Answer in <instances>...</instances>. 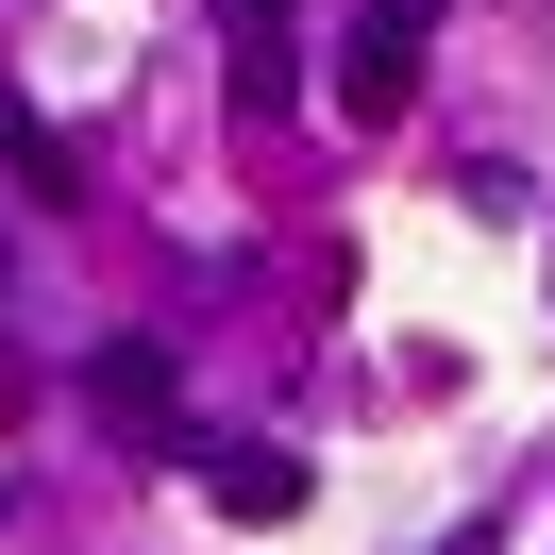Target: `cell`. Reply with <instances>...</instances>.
Returning <instances> with one entry per match:
<instances>
[{"mask_svg": "<svg viewBox=\"0 0 555 555\" xmlns=\"http://www.w3.org/2000/svg\"><path fill=\"white\" fill-rule=\"evenodd\" d=\"M85 404H102L118 438H185V371L152 337H102V353H85Z\"/></svg>", "mask_w": 555, "mask_h": 555, "instance_id": "cell-1", "label": "cell"}, {"mask_svg": "<svg viewBox=\"0 0 555 555\" xmlns=\"http://www.w3.org/2000/svg\"><path fill=\"white\" fill-rule=\"evenodd\" d=\"M203 488H219V521H304V454L286 438H219Z\"/></svg>", "mask_w": 555, "mask_h": 555, "instance_id": "cell-2", "label": "cell"}, {"mask_svg": "<svg viewBox=\"0 0 555 555\" xmlns=\"http://www.w3.org/2000/svg\"><path fill=\"white\" fill-rule=\"evenodd\" d=\"M0 185H17V203H85V152L51 135L35 102H0Z\"/></svg>", "mask_w": 555, "mask_h": 555, "instance_id": "cell-3", "label": "cell"}, {"mask_svg": "<svg viewBox=\"0 0 555 555\" xmlns=\"http://www.w3.org/2000/svg\"><path fill=\"white\" fill-rule=\"evenodd\" d=\"M404 85H421V35H387V17H371V35L337 51V118H404Z\"/></svg>", "mask_w": 555, "mask_h": 555, "instance_id": "cell-4", "label": "cell"}, {"mask_svg": "<svg viewBox=\"0 0 555 555\" xmlns=\"http://www.w3.org/2000/svg\"><path fill=\"white\" fill-rule=\"evenodd\" d=\"M219 35H236V102L286 118V0H219Z\"/></svg>", "mask_w": 555, "mask_h": 555, "instance_id": "cell-5", "label": "cell"}, {"mask_svg": "<svg viewBox=\"0 0 555 555\" xmlns=\"http://www.w3.org/2000/svg\"><path fill=\"white\" fill-rule=\"evenodd\" d=\"M438 555H505V539H488V521H454V539H438Z\"/></svg>", "mask_w": 555, "mask_h": 555, "instance_id": "cell-6", "label": "cell"}]
</instances>
